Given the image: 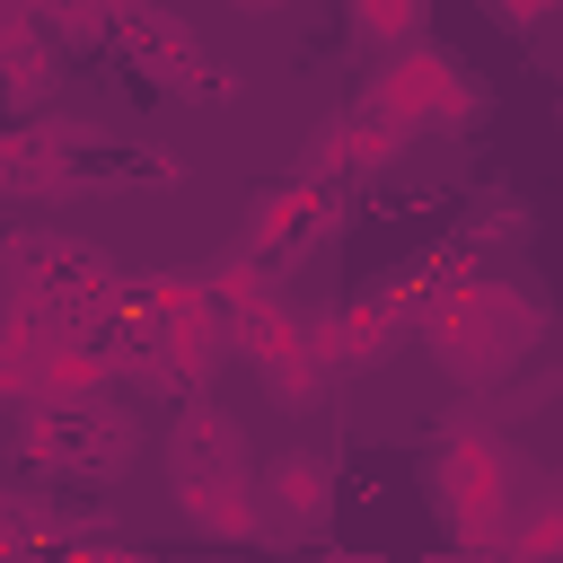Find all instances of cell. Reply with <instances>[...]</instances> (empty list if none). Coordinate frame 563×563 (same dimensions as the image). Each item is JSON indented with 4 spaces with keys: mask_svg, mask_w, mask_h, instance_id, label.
Listing matches in <instances>:
<instances>
[{
    "mask_svg": "<svg viewBox=\"0 0 563 563\" xmlns=\"http://www.w3.org/2000/svg\"><path fill=\"white\" fill-rule=\"evenodd\" d=\"M378 106H387V114H405V123H422V132H449V123H466V114H475V88H466L449 62H422V53H405V62L387 70Z\"/></svg>",
    "mask_w": 563,
    "mask_h": 563,
    "instance_id": "cell-1",
    "label": "cell"
},
{
    "mask_svg": "<svg viewBox=\"0 0 563 563\" xmlns=\"http://www.w3.org/2000/svg\"><path fill=\"white\" fill-rule=\"evenodd\" d=\"M317 229H325V194H308V185H299V194H264V202H255V229H246V255H255V264H273V255L290 264Z\"/></svg>",
    "mask_w": 563,
    "mask_h": 563,
    "instance_id": "cell-2",
    "label": "cell"
},
{
    "mask_svg": "<svg viewBox=\"0 0 563 563\" xmlns=\"http://www.w3.org/2000/svg\"><path fill=\"white\" fill-rule=\"evenodd\" d=\"M317 343H325V361H387V343H396V317L378 308V299H361V308H334L325 325H317Z\"/></svg>",
    "mask_w": 563,
    "mask_h": 563,
    "instance_id": "cell-3",
    "label": "cell"
},
{
    "mask_svg": "<svg viewBox=\"0 0 563 563\" xmlns=\"http://www.w3.org/2000/svg\"><path fill=\"white\" fill-rule=\"evenodd\" d=\"M264 484H273V519H290V528H308V519L325 510V466H317V457H290V466H273Z\"/></svg>",
    "mask_w": 563,
    "mask_h": 563,
    "instance_id": "cell-4",
    "label": "cell"
},
{
    "mask_svg": "<svg viewBox=\"0 0 563 563\" xmlns=\"http://www.w3.org/2000/svg\"><path fill=\"white\" fill-rule=\"evenodd\" d=\"M352 26H361L369 44H405V35L422 26V0H352Z\"/></svg>",
    "mask_w": 563,
    "mask_h": 563,
    "instance_id": "cell-5",
    "label": "cell"
},
{
    "mask_svg": "<svg viewBox=\"0 0 563 563\" xmlns=\"http://www.w3.org/2000/svg\"><path fill=\"white\" fill-rule=\"evenodd\" d=\"M484 9H493V18H510V26H537V18H545V9H563V0H484Z\"/></svg>",
    "mask_w": 563,
    "mask_h": 563,
    "instance_id": "cell-6",
    "label": "cell"
}]
</instances>
